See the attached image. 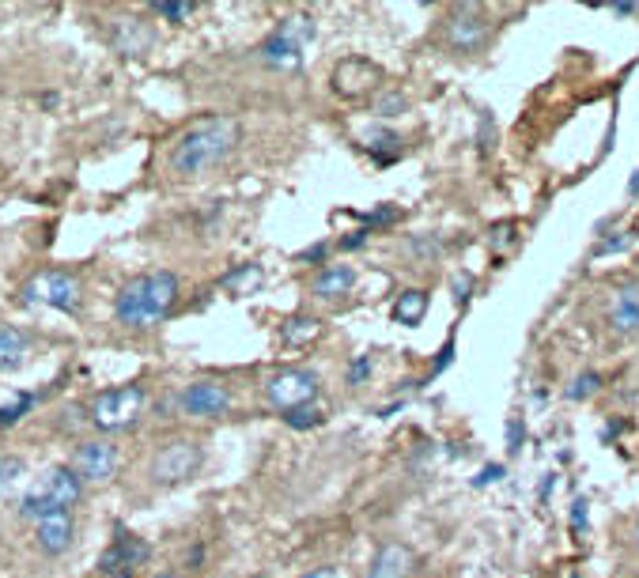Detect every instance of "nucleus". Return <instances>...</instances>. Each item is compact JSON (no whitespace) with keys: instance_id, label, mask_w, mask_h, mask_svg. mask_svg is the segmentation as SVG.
Returning <instances> with one entry per match:
<instances>
[{"instance_id":"8","label":"nucleus","mask_w":639,"mask_h":578,"mask_svg":"<svg viewBox=\"0 0 639 578\" xmlns=\"http://www.w3.org/2000/svg\"><path fill=\"white\" fill-rule=\"evenodd\" d=\"M201 469V446L190 439H174L159 446L156 461H152V476L159 484H182Z\"/></svg>"},{"instance_id":"12","label":"nucleus","mask_w":639,"mask_h":578,"mask_svg":"<svg viewBox=\"0 0 639 578\" xmlns=\"http://www.w3.org/2000/svg\"><path fill=\"white\" fill-rule=\"evenodd\" d=\"M118 469V446L114 442H84L80 450H76V461H72V473L84 476V480H110Z\"/></svg>"},{"instance_id":"29","label":"nucleus","mask_w":639,"mask_h":578,"mask_svg":"<svg viewBox=\"0 0 639 578\" xmlns=\"http://www.w3.org/2000/svg\"><path fill=\"white\" fill-rule=\"evenodd\" d=\"M284 420H288V427H295V431H303V427H318L322 420H326V416H322L318 408H295V412H288Z\"/></svg>"},{"instance_id":"1","label":"nucleus","mask_w":639,"mask_h":578,"mask_svg":"<svg viewBox=\"0 0 639 578\" xmlns=\"http://www.w3.org/2000/svg\"><path fill=\"white\" fill-rule=\"evenodd\" d=\"M239 144V121L227 118V114H216V118L197 121L193 129L174 140L171 148V170L174 174H205L212 170L220 159L231 155V148Z\"/></svg>"},{"instance_id":"17","label":"nucleus","mask_w":639,"mask_h":578,"mask_svg":"<svg viewBox=\"0 0 639 578\" xmlns=\"http://www.w3.org/2000/svg\"><path fill=\"white\" fill-rule=\"evenodd\" d=\"M72 529H76L72 526V514H50V518H42L35 529L38 548L50 552V556H61L72 544Z\"/></svg>"},{"instance_id":"13","label":"nucleus","mask_w":639,"mask_h":578,"mask_svg":"<svg viewBox=\"0 0 639 578\" xmlns=\"http://www.w3.org/2000/svg\"><path fill=\"white\" fill-rule=\"evenodd\" d=\"M182 408L190 412V416H220L231 408V393H227L224 382H190L186 390H182Z\"/></svg>"},{"instance_id":"39","label":"nucleus","mask_w":639,"mask_h":578,"mask_svg":"<svg viewBox=\"0 0 639 578\" xmlns=\"http://www.w3.org/2000/svg\"><path fill=\"white\" fill-rule=\"evenodd\" d=\"M156 578H178V575H156Z\"/></svg>"},{"instance_id":"18","label":"nucleus","mask_w":639,"mask_h":578,"mask_svg":"<svg viewBox=\"0 0 639 578\" xmlns=\"http://www.w3.org/2000/svg\"><path fill=\"white\" fill-rule=\"evenodd\" d=\"M31 348H35V340L27 337L23 329L16 325H0V371H16L27 363L31 356Z\"/></svg>"},{"instance_id":"2","label":"nucleus","mask_w":639,"mask_h":578,"mask_svg":"<svg viewBox=\"0 0 639 578\" xmlns=\"http://www.w3.org/2000/svg\"><path fill=\"white\" fill-rule=\"evenodd\" d=\"M174 299H178V276L167 269L144 272L137 280H129L125 288L118 291V318L125 325H137V329H148V325H159L167 314H171Z\"/></svg>"},{"instance_id":"31","label":"nucleus","mask_w":639,"mask_h":578,"mask_svg":"<svg viewBox=\"0 0 639 578\" xmlns=\"http://www.w3.org/2000/svg\"><path fill=\"white\" fill-rule=\"evenodd\" d=\"M469 299H473V276H469V272H458V276H454V303L466 306Z\"/></svg>"},{"instance_id":"15","label":"nucleus","mask_w":639,"mask_h":578,"mask_svg":"<svg viewBox=\"0 0 639 578\" xmlns=\"http://www.w3.org/2000/svg\"><path fill=\"white\" fill-rule=\"evenodd\" d=\"M609 329L632 337L639 333V284H621L613 291V303H609Z\"/></svg>"},{"instance_id":"21","label":"nucleus","mask_w":639,"mask_h":578,"mask_svg":"<svg viewBox=\"0 0 639 578\" xmlns=\"http://www.w3.org/2000/svg\"><path fill=\"white\" fill-rule=\"evenodd\" d=\"M261 280H265L261 265H239L231 276H224V288L235 291V295H254L261 288Z\"/></svg>"},{"instance_id":"40","label":"nucleus","mask_w":639,"mask_h":578,"mask_svg":"<svg viewBox=\"0 0 639 578\" xmlns=\"http://www.w3.org/2000/svg\"><path fill=\"white\" fill-rule=\"evenodd\" d=\"M636 541H639V529H636Z\"/></svg>"},{"instance_id":"30","label":"nucleus","mask_w":639,"mask_h":578,"mask_svg":"<svg viewBox=\"0 0 639 578\" xmlns=\"http://www.w3.org/2000/svg\"><path fill=\"white\" fill-rule=\"evenodd\" d=\"M522 439H526V424H522L519 416H511V420H507V450H511V454H519Z\"/></svg>"},{"instance_id":"33","label":"nucleus","mask_w":639,"mask_h":578,"mask_svg":"<svg viewBox=\"0 0 639 578\" xmlns=\"http://www.w3.org/2000/svg\"><path fill=\"white\" fill-rule=\"evenodd\" d=\"M367 374H371V356H360L352 367H348V382H352V386H360Z\"/></svg>"},{"instance_id":"16","label":"nucleus","mask_w":639,"mask_h":578,"mask_svg":"<svg viewBox=\"0 0 639 578\" xmlns=\"http://www.w3.org/2000/svg\"><path fill=\"white\" fill-rule=\"evenodd\" d=\"M156 46V34L152 27H144L140 19H118L114 23V50L125 53V57H144V53Z\"/></svg>"},{"instance_id":"27","label":"nucleus","mask_w":639,"mask_h":578,"mask_svg":"<svg viewBox=\"0 0 639 578\" xmlns=\"http://www.w3.org/2000/svg\"><path fill=\"white\" fill-rule=\"evenodd\" d=\"M375 110H379L382 118H394V114H401V110H409V99H405L398 87H394V91H386V95H379V102H375Z\"/></svg>"},{"instance_id":"32","label":"nucleus","mask_w":639,"mask_h":578,"mask_svg":"<svg viewBox=\"0 0 639 578\" xmlns=\"http://www.w3.org/2000/svg\"><path fill=\"white\" fill-rule=\"evenodd\" d=\"M27 408H31V397H19V401H12L8 408H0V424H4V427L16 424V420L23 416V412H27Z\"/></svg>"},{"instance_id":"25","label":"nucleus","mask_w":639,"mask_h":578,"mask_svg":"<svg viewBox=\"0 0 639 578\" xmlns=\"http://www.w3.org/2000/svg\"><path fill=\"white\" fill-rule=\"evenodd\" d=\"M598 390H602V374L587 371V374H579V378L571 382L568 397H571V401H590V397H594Z\"/></svg>"},{"instance_id":"38","label":"nucleus","mask_w":639,"mask_h":578,"mask_svg":"<svg viewBox=\"0 0 639 578\" xmlns=\"http://www.w3.org/2000/svg\"><path fill=\"white\" fill-rule=\"evenodd\" d=\"M628 189H632V193H639V170H636V178H632V186H628Z\"/></svg>"},{"instance_id":"35","label":"nucleus","mask_w":639,"mask_h":578,"mask_svg":"<svg viewBox=\"0 0 639 578\" xmlns=\"http://www.w3.org/2000/svg\"><path fill=\"white\" fill-rule=\"evenodd\" d=\"M303 578H345V575H341V567H314L311 575H303Z\"/></svg>"},{"instance_id":"36","label":"nucleus","mask_w":639,"mask_h":578,"mask_svg":"<svg viewBox=\"0 0 639 578\" xmlns=\"http://www.w3.org/2000/svg\"><path fill=\"white\" fill-rule=\"evenodd\" d=\"M488 480H503V465H488V469L477 476V484H488Z\"/></svg>"},{"instance_id":"11","label":"nucleus","mask_w":639,"mask_h":578,"mask_svg":"<svg viewBox=\"0 0 639 578\" xmlns=\"http://www.w3.org/2000/svg\"><path fill=\"white\" fill-rule=\"evenodd\" d=\"M447 42L454 46L458 53H477L484 50V42H488V19L466 4V8H454L447 19Z\"/></svg>"},{"instance_id":"7","label":"nucleus","mask_w":639,"mask_h":578,"mask_svg":"<svg viewBox=\"0 0 639 578\" xmlns=\"http://www.w3.org/2000/svg\"><path fill=\"white\" fill-rule=\"evenodd\" d=\"M19 299L23 303H46V306H57V310H76V299H80V284L72 280L69 272H38L31 276L23 291H19Z\"/></svg>"},{"instance_id":"37","label":"nucleus","mask_w":639,"mask_h":578,"mask_svg":"<svg viewBox=\"0 0 639 578\" xmlns=\"http://www.w3.org/2000/svg\"><path fill=\"white\" fill-rule=\"evenodd\" d=\"M363 242H367V231H352L341 246H345V250H356V246H363Z\"/></svg>"},{"instance_id":"5","label":"nucleus","mask_w":639,"mask_h":578,"mask_svg":"<svg viewBox=\"0 0 639 578\" xmlns=\"http://www.w3.org/2000/svg\"><path fill=\"white\" fill-rule=\"evenodd\" d=\"M148 408V390L144 386H118V390H106L95 408H91V420L103 427V431H121V427H133Z\"/></svg>"},{"instance_id":"14","label":"nucleus","mask_w":639,"mask_h":578,"mask_svg":"<svg viewBox=\"0 0 639 578\" xmlns=\"http://www.w3.org/2000/svg\"><path fill=\"white\" fill-rule=\"evenodd\" d=\"M416 552L409 544H382L367 567V578H413Z\"/></svg>"},{"instance_id":"23","label":"nucleus","mask_w":639,"mask_h":578,"mask_svg":"<svg viewBox=\"0 0 639 578\" xmlns=\"http://www.w3.org/2000/svg\"><path fill=\"white\" fill-rule=\"evenodd\" d=\"M367 148L379 152V163H390V159L401 152V136L390 133V129H371V133H367Z\"/></svg>"},{"instance_id":"28","label":"nucleus","mask_w":639,"mask_h":578,"mask_svg":"<svg viewBox=\"0 0 639 578\" xmlns=\"http://www.w3.org/2000/svg\"><path fill=\"white\" fill-rule=\"evenodd\" d=\"M515 231H519V227H515V223L507 220V223H496V227H492V250H500V254H507V250H511V246H515Z\"/></svg>"},{"instance_id":"19","label":"nucleus","mask_w":639,"mask_h":578,"mask_svg":"<svg viewBox=\"0 0 639 578\" xmlns=\"http://www.w3.org/2000/svg\"><path fill=\"white\" fill-rule=\"evenodd\" d=\"M352 284H356V269L352 265H326L311 280V291L318 299H337V295H348Z\"/></svg>"},{"instance_id":"26","label":"nucleus","mask_w":639,"mask_h":578,"mask_svg":"<svg viewBox=\"0 0 639 578\" xmlns=\"http://www.w3.org/2000/svg\"><path fill=\"white\" fill-rule=\"evenodd\" d=\"M152 8H156L163 19H186V16L197 12V4H193V0H156Z\"/></svg>"},{"instance_id":"24","label":"nucleus","mask_w":639,"mask_h":578,"mask_svg":"<svg viewBox=\"0 0 639 578\" xmlns=\"http://www.w3.org/2000/svg\"><path fill=\"white\" fill-rule=\"evenodd\" d=\"M23 476H27V465L19 458H0V495H8L16 484H23Z\"/></svg>"},{"instance_id":"22","label":"nucleus","mask_w":639,"mask_h":578,"mask_svg":"<svg viewBox=\"0 0 639 578\" xmlns=\"http://www.w3.org/2000/svg\"><path fill=\"white\" fill-rule=\"evenodd\" d=\"M322 333V322L318 318H292V322L280 329V337H284V344H311L314 337Z\"/></svg>"},{"instance_id":"20","label":"nucleus","mask_w":639,"mask_h":578,"mask_svg":"<svg viewBox=\"0 0 639 578\" xmlns=\"http://www.w3.org/2000/svg\"><path fill=\"white\" fill-rule=\"evenodd\" d=\"M424 314H428V295L420 288H409L398 295V303H394V318L401 325H420L424 322Z\"/></svg>"},{"instance_id":"6","label":"nucleus","mask_w":639,"mask_h":578,"mask_svg":"<svg viewBox=\"0 0 639 578\" xmlns=\"http://www.w3.org/2000/svg\"><path fill=\"white\" fill-rule=\"evenodd\" d=\"M265 397L269 405H277L280 412H295V408H311L318 397V374L292 367V371H280L265 382Z\"/></svg>"},{"instance_id":"10","label":"nucleus","mask_w":639,"mask_h":578,"mask_svg":"<svg viewBox=\"0 0 639 578\" xmlns=\"http://www.w3.org/2000/svg\"><path fill=\"white\" fill-rule=\"evenodd\" d=\"M382 84V68L375 61H363V57H348L333 68V91L345 95V99H363Z\"/></svg>"},{"instance_id":"34","label":"nucleus","mask_w":639,"mask_h":578,"mask_svg":"<svg viewBox=\"0 0 639 578\" xmlns=\"http://www.w3.org/2000/svg\"><path fill=\"white\" fill-rule=\"evenodd\" d=\"M571 526L579 533V526H587V499H575V514H571Z\"/></svg>"},{"instance_id":"3","label":"nucleus","mask_w":639,"mask_h":578,"mask_svg":"<svg viewBox=\"0 0 639 578\" xmlns=\"http://www.w3.org/2000/svg\"><path fill=\"white\" fill-rule=\"evenodd\" d=\"M84 492V484H80V476L65 469V465H57V469H46V473L38 476L35 484H31V492L23 495V518H50V514H69L76 507V499Z\"/></svg>"},{"instance_id":"4","label":"nucleus","mask_w":639,"mask_h":578,"mask_svg":"<svg viewBox=\"0 0 639 578\" xmlns=\"http://www.w3.org/2000/svg\"><path fill=\"white\" fill-rule=\"evenodd\" d=\"M314 38V19L311 16H288L277 31L265 38L261 57L273 68H299L303 65V50Z\"/></svg>"},{"instance_id":"9","label":"nucleus","mask_w":639,"mask_h":578,"mask_svg":"<svg viewBox=\"0 0 639 578\" xmlns=\"http://www.w3.org/2000/svg\"><path fill=\"white\" fill-rule=\"evenodd\" d=\"M148 556H152V544L144 541V537H137V533H118L114 544L103 552L99 571H103L106 578H133L140 567L148 563Z\"/></svg>"}]
</instances>
